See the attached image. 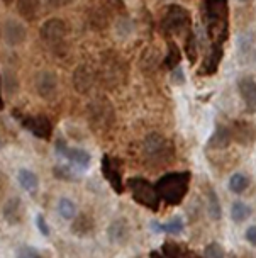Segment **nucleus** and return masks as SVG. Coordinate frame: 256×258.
I'll return each mask as SVG.
<instances>
[{"instance_id": "obj_15", "label": "nucleus", "mask_w": 256, "mask_h": 258, "mask_svg": "<svg viewBox=\"0 0 256 258\" xmlns=\"http://www.w3.org/2000/svg\"><path fill=\"white\" fill-rule=\"evenodd\" d=\"M65 160L68 163H71L76 170H80V172L87 170L90 167V163H92V156H90V153L81 148H68Z\"/></svg>"}, {"instance_id": "obj_1", "label": "nucleus", "mask_w": 256, "mask_h": 258, "mask_svg": "<svg viewBox=\"0 0 256 258\" xmlns=\"http://www.w3.org/2000/svg\"><path fill=\"white\" fill-rule=\"evenodd\" d=\"M202 21L210 39L209 51H222L229 36V4L227 0H205L202 6Z\"/></svg>"}, {"instance_id": "obj_23", "label": "nucleus", "mask_w": 256, "mask_h": 258, "mask_svg": "<svg viewBox=\"0 0 256 258\" xmlns=\"http://www.w3.org/2000/svg\"><path fill=\"white\" fill-rule=\"evenodd\" d=\"M231 141H232V136H231L229 127L219 126L216 129V133L212 135V138H210L209 146H214V148H217V150H224L231 145Z\"/></svg>"}, {"instance_id": "obj_18", "label": "nucleus", "mask_w": 256, "mask_h": 258, "mask_svg": "<svg viewBox=\"0 0 256 258\" xmlns=\"http://www.w3.org/2000/svg\"><path fill=\"white\" fill-rule=\"evenodd\" d=\"M109 112H111V105L105 104L100 105V102H95L92 107H90V119L95 126H104V127H109V122L112 121V117H109Z\"/></svg>"}, {"instance_id": "obj_20", "label": "nucleus", "mask_w": 256, "mask_h": 258, "mask_svg": "<svg viewBox=\"0 0 256 258\" xmlns=\"http://www.w3.org/2000/svg\"><path fill=\"white\" fill-rule=\"evenodd\" d=\"M107 236L116 245H122L129 239V226H127L126 221H114L111 228L107 229Z\"/></svg>"}, {"instance_id": "obj_17", "label": "nucleus", "mask_w": 256, "mask_h": 258, "mask_svg": "<svg viewBox=\"0 0 256 258\" xmlns=\"http://www.w3.org/2000/svg\"><path fill=\"white\" fill-rule=\"evenodd\" d=\"M53 177L61 182H78L80 170H76L71 163H56L53 167Z\"/></svg>"}, {"instance_id": "obj_6", "label": "nucleus", "mask_w": 256, "mask_h": 258, "mask_svg": "<svg viewBox=\"0 0 256 258\" xmlns=\"http://www.w3.org/2000/svg\"><path fill=\"white\" fill-rule=\"evenodd\" d=\"M144 153L148 160L168 161L173 156V146L164 136L158 135V133H151L144 140Z\"/></svg>"}, {"instance_id": "obj_5", "label": "nucleus", "mask_w": 256, "mask_h": 258, "mask_svg": "<svg viewBox=\"0 0 256 258\" xmlns=\"http://www.w3.org/2000/svg\"><path fill=\"white\" fill-rule=\"evenodd\" d=\"M12 116L19 119L21 126L27 129L31 135H34L36 138L44 140V141L51 140L53 122L48 116H43V114H38V116H24V114H21L19 110H14Z\"/></svg>"}, {"instance_id": "obj_25", "label": "nucleus", "mask_w": 256, "mask_h": 258, "mask_svg": "<svg viewBox=\"0 0 256 258\" xmlns=\"http://www.w3.org/2000/svg\"><path fill=\"white\" fill-rule=\"evenodd\" d=\"M39 7H41V0H19L17 2V11H19L22 17H26L29 21L36 19Z\"/></svg>"}, {"instance_id": "obj_2", "label": "nucleus", "mask_w": 256, "mask_h": 258, "mask_svg": "<svg viewBox=\"0 0 256 258\" xmlns=\"http://www.w3.org/2000/svg\"><path fill=\"white\" fill-rule=\"evenodd\" d=\"M192 173L184 172H170L164 173L159 180L154 183L159 199L166 206H180L189 194Z\"/></svg>"}, {"instance_id": "obj_38", "label": "nucleus", "mask_w": 256, "mask_h": 258, "mask_svg": "<svg viewBox=\"0 0 256 258\" xmlns=\"http://www.w3.org/2000/svg\"><path fill=\"white\" fill-rule=\"evenodd\" d=\"M149 258H164L163 255H161V251H151V253H149Z\"/></svg>"}, {"instance_id": "obj_30", "label": "nucleus", "mask_w": 256, "mask_h": 258, "mask_svg": "<svg viewBox=\"0 0 256 258\" xmlns=\"http://www.w3.org/2000/svg\"><path fill=\"white\" fill-rule=\"evenodd\" d=\"M187 56H189V61L190 63H195V59H197V54H199V49H197V39H195L194 32L189 31V34H187Z\"/></svg>"}, {"instance_id": "obj_35", "label": "nucleus", "mask_w": 256, "mask_h": 258, "mask_svg": "<svg viewBox=\"0 0 256 258\" xmlns=\"http://www.w3.org/2000/svg\"><path fill=\"white\" fill-rule=\"evenodd\" d=\"M246 239H248L249 245L256 246V224L254 226H249V228L246 229Z\"/></svg>"}, {"instance_id": "obj_11", "label": "nucleus", "mask_w": 256, "mask_h": 258, "mask_svg": "<svg viewBox=\"0 0 256 258\" xmlns=\"http://www.w3.org/2000/svg\"><path fill=\"white\" fill-rule=\"evenodd\" d=\"M232 140H236L239 145H253L256 140V127L253 122L248 121H234L229 129Z\"/></svg>"}, {"instance_id": "obj_22", "label": "nucleus", "mask_w": 256, "mask_h": 258, "mask_svg": "<svg viewBox=\"0 0 256 258\" xmlns=\"http://www.w3.org/2000/svg\"><path fill=\"white\" fill-rule=\"evenodd\" d=\"M73 82H75V87L78 92H87L94 84V73L87 67H78L75 72V77H73Z\"/></svg>"}, {"instance_id": "obj_33", "label": "nucleus", "mask_w": 256, "mask_h": 258, "mask_svg": "<svg viewBox=\"0 0 256 258\" xmlns=\"http://www.w3.org/2000/svg\"><path fill=\"white\" fill-rule=\"evenodd\" d=\"M36 228H38V231L43 234L44 238H49V234H51V228H49L48 221L43 214L36 216Z\"/></svg>"}, {"instance_id": "obj_10", "label": "nucleus", "mask_w": 256, "mask_h": 258, "mask_svg": "<svg viewBox=\"0 0 256 258\" xmlns=\"http://www.w3.org/2000/svg\"><path fill=\"white\" fill-rule=\"evenodd\" d=\"M2 38L9 46H19V44L24 43L26 38H27V29L24 27L22 22L11 19L4 24Z\"/></svg>"}, {"instance_id": "obj_34", "label": "nucleus", "mask_w": 256, "mask_h": 258, "mask_svg": "<svg viewBox=\"0 0 256 258\" xmlns=\"http://www.w3.org/2000/svg\"><path fill=\"white\" fill-rule=\"evenodd\" d=\"M68 148H70V146H68V145H66V141H65V140H61V138L54 141V151H56V155L59 156V158H63V160L66 158Z\"/></svg>"}, {"instance_id": "obj_19", "label": "nucleus", "mask_w": 256, "mask_h": 258, "mask_svg": "<svg viewBox=\"0 0 256 258\" xmlns=\"http://www.w3.org/2000/svg\"><path fill=\"white\" fill-rule=\"evenodd\" d=\"M161 255L164 258H199V256H195V253L190 251L189 248H185L184 245H180V243H173V241L163 243Z\"/></svg>"}, {"instance_id": "obj_16", "label": "nucleus", "mask_w": 256, "mask_h": 258, "mask_svg": "<svg viewBox=\"0 0 256 258\" xmlns=\"http://www.w3.org/2000/svg\"><path fill=\"white\" fill-rule=\"evenodd\" d=\"M151 229L154 233H168V234H180L185 229V221L180 216L172 218L168 223H158V221H151Z\"/></svg>"}, {"instance_id": "obj_39", "label": "nucleus", "mask_w": 256, "mask_h": 258, "mask_svg": "<svg viewBox=\"0 0 256 258\" xmlns=\"http://www.w3.org/2000/svg\"><path fill=\"white\" fill-rule=\"evenodd\" d=\"M4 109V99H2V80H0V110Z\"/></svg>"}, {"instance_id": "obj_4", "label": "nucleus", "mask_w": 256, "mask_h": 258, "mask_svg": "<svg viewBox=\"0 0 256 258\" xmlns=\"http://www.w3.org/2000/svg\"><path fill=\"white\" fill-rule=\"evenodd\" d=\"M190 14L187 9H184L182 6H168L164 9L163 19H161V29L166 34H177L180 36L182 32L190 31Z\"/></svg>"}, {"instance_id": "obj_41", "label": "nucleus", "mask_w": 256, "mask_h": 258, "mask_svg": "<svg viewBox=\"0 0 256 258\" xmlns=\"http://www.w3.org/2000/svg\"><path fill=\"white\" fill-rule=\"evenodd\" d=\"M6 4H11V0H6Z\"/></svg>"}, {"instance_id": "obj_9", "label": "nucleus", "mask_w": 256, "mask_h": 258, "mask_svg": "<svg viewBox=\"0 0 256 258\" xmlns=\"http://www.w3.org/2000/svg\"><path fill=\"white\" fill-rule=\"evenodd\" d=\"M36 92H38L39 97L43 99H51V97L56 94V89H58V77L54 75L53 72H39L36 75Z\"/></svg>"}, {"instance_id": "obj_32", "label": "nucleus", "mask_w": 256, "mask_h": 258, "mask_svg": "<svg viewBox=\"0 0 256 258\" xmlns=\"http://www.w3.org/2000/svg\"><path fill=\"white\" fill-rule=\"evenodd\" d=\"M16 258H43V255H41V251L36 250L34 246L22 245L19 250H17Z\"/></svg>"}, {"instance_id": "obj_37", "label": "nucleus", "mask_w": 256, "mask_h": 258, "mask_svg": "<svg viewBox=\"0 0 256 258\" xmlns=\"http://www.w3.org/2000/svg\"><path fill=\"white\" fill-rule=\"evenodd\" d=\"M48 2L54 7H61V6H66V4H71L73 0H48Z\"/></svg>"}, {"instance_id": "obj_14", "label": "nucleus", "mask_w": 256, "mask_h": 258, "mask_svg": "<svg viewBox=\"0 0 256 258\" xmlns=\"http://www.w3.org/2000/svg\"><path fill=\"white\" fill-rule=\"evenodd\" d=\"M17 182H19L22 190H26L31 196H34L39 190V177L29 168H21L17 172Z\"/></svg>"}, {"instance_id": "obj_26", "label": "nucleus", "mask_w": 256, "mask_h": 258, "mask_svg": "<svg viewBox=\"0 0 256 258\" xmlns=\"http://www.w3.org/2000/svg\"><path fill=\"white\" fill-rule=\"evenodd\" d=\"M251 214H253V209L244 204L243 201H236L232 202L231 206V219L234 221V223H244L246 219L251 218Z\"/></svg>"}, {"instance_id": "obj_24", "label": "nucleus", "mask_w": 256, "mask_h": 258, "mask_svg": "<svg viewBox=\"0 0 256 258\" xmlns=\"http://www.w3.org/2000/svg\"><path fill=\"white\" fill-rule=\"evenodd\" d=\"M56 211H58L59 218L65 219V221H73L76 218V214H78V211H76V204L71 199H68V197H61V199L58 201Z\"/></svg>"}, {"instance_id": "obj_21", "label": "nucleus", "mask_w": 256, "mask_h": 258, "mask_svg": "<svg viewBox=\"0 0 256 258\" xmlns=\"http://www.w3.org/2000/svg\"><path fill=\"white\" fill-rule=\"evenodd\" d=\"M95 223L90 216L87 214H76V218L71 221V231L76 234V236H87L94 231Z\"/></svg>"}, {"instance_id": "obj_28", "label": "nucleus", "mask_w": 256, "mask_h": 258, "mask_svg": "<svg viewBox=\"0 0 256 258\" xmlns=\"http://www.w3.org/2000/svg\"><path fill=\"white\" fill-rule=\"evenodd\" d=\"M249 187V177L246 173H234L229 178V190L234 194H243Z\"/></svg>"}, {"instance_id": "obj_7", "label": "nucleus", "mask_w": 256, "mask_h": 258, "mask_svg": "<svg viewBox=\"0 0 256 258\" xmlns=\"http://www.w3.org/2000/svg\"><path fill=\"white\" fill-rule=\"evenodd\" d=\"M104 178L109 182L112 190L116 194H122L126 190V183L122 180V161L111 155L102 156V163H100Z\"/></svg>"}, {"instance_id": "obj_40", "label": "nucleus", "mask_w": 256, "mask_h": 258, "mask_svg": "<svg viewBox=\"0 0 256 258\" xmlns=\"http://www.w3.org/2000/svg\"><path fill=\"white\" fill-rule=\"evenodd\" d=\"M239 2H251V0H239Z\"/></svg>"}, {"instance_id": "obj_31", "label": "nucleus", "mask_w": 256, "mask_h": 258, "mask_svg": "<svg viewBox=\"0 0 256 258\" xmlns=\"http://www.w3.org/2000/svg\"><path fill=\"white\" fill-rule=\"evenodd\" d=\"M224 256H226V251H224V248L216 241L209 243V245L204 248V258H224Z\"/></svg>"}, {"instance_id": "obj_13", "label": "nucleus", "mask_w": 256, "mask_h": 258, "mask_svg": "<svg viewBox=\"0 0 256 258\" xmlns=\"http://www.w3.org/2000/svg\"><path fill=\"white\" fill-rule=\"evenodd\" d=\"M4 219L7 221L9 224H19L22 218H24V204L19 197H11L6 204H4L2 209Z\"/></svg>"}, {"instance_id": "obj_27", "label": "nucleus", "mask_w": 256, "mask_h": 258, "mask_svg": "<svg viewBox=\"0 0 256 258\" xmlns=\"http://www.w3.org/2000/svg\"><path fill=\"white\" fill-rule=\"evenodd\" d=\"M207 211H209V216L210 219L214 221H219L222 218V207H221V202H219V197L217 194L209 188L207 190Z\"/></svg>"}, {"instance_id": "obj_8", "label": "nucleus", "mask_w": 256, "mask_h": 258, "mask_svg": "<svg viewBox=\"0 0 256 258\" xmlns=\"http://www.w3.org/2000/svg\"><path fill=\"white\" fill-rule=\"evenodd\" d=\"M66 24L63 22L61 19H49L43 24L41 27L39 34L43 41L46 43L48 46H51V48H56L65 41L66 38Z\"/></svg>"}, {"instance_id": "obj_3", "label": "nucleus", "mask_w": 256, "mask_h": 258, "mask_svg": "<svg viewBox=\"0 0 256 258\" xmlns=\"http://www.w3.org/2000/svg\"><path fill=\"white\" fill-rule=\"evenodd\" d=\"M126 188L131 192L132 199L136 201V204L146 207V209L158 213L161 199H159L154 183L146 180L144 177H131L126 180Z\"/></svg>"}, {"instance_id": "obj_12", "label": "nucleus", "mask_w": 256, "mask_h": 258, "mask_svg": "<svg viewBox=\"0 0 256 258\" xmlns=\"http://www.w3.org/2000/svg\"><path fill=\"white\" fill-rule=\"evenodd\" d=\"M237 90L244 100L246 110L249 114L256 112V80L251 77H243L237 82Z\"/></svg>"}, {"instance_id": "obj_36", "label": "nucleus", "mask_w": 256, "mask_h": 258, "mask_svg": "<svg viewBox=\"0 0 256 258\" xmlns=\"http://www.w3.org/2000/svg\"><path fill=\"white\" fill-rule=\"evenodd\" d=\"M173 72V82H175V84H178V85H182L185 82V77H184V72H182V68L180 67H177L175 70H172Z\"/></svg>"}, {"instance_id": "obj_29", "label": "nucleus", "mask_w": 256, "mask_h": 258, "mask_svg": "<svg viewBox=\"0 0 256 258\" xmlns=\"http://www.w3.org/2000/svg\"><path fill=\"white\" fill-rule=\"evenodd\" d=\"M182 59V54H180V49H178V46L175 43H168V53L166 56L163 59V64L168 68V70H175L178 67V63H180Z\"/></svg>"}]
</instances>
